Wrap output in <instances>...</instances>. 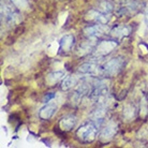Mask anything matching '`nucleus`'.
<instances>
[{"instance_id": "nucleus-9", "label": "nucleus", "mask_w": 148, "mask_h": 148, "mask_svg": "<svg viewBox=\"0 0 148 148\" xmlns=\"http://www.w3.org/2000/svg\"><path fill=\"white\" fill-rule=\"evenodd\" d=\"M77 123V117L74 114H68L62 116L58 121V128L62 132H69L75 128Z\"/></svg>"}, {"instance_id": "nucleus-4", "label": "nucleus", "mask_w": 148, "mask_h": 148, "mask_svg": "<svg viewBox=\"0 0 148 148\" xmlns=\"http://www.w3.org/2000/svg\"><path fill=\"white\" fill-rule=\"evenodd\" d=\"M110 30L108 29V25H103V24H89V25H87V26L83 28V34L88 40L100 39V38L104 37L106 32L110 34Z\"/></svg>"}, {"instance_id": "nucleus-6", "label": "nucleus", "mask_w": 148, "mask_h": 148, "mask_svg": "<svg viewBox=\"0 0 148 148\" xmlns=\"http://www.w3.org/2000/svg\"><path fill=\"white\" fill-rule=\"evenodd\" d=\"M118 131V125L115 121L111 120V121L106 122L102 129L100 131V134H99V137H100L101 141L103 142H110L113 138V137L116 135Z\"/></svg>"}, {"instance_id": "nucleus-15", "label": "nucleus", "mask_w": 148, "mask_h": 148, "mask_svg": "<svg viewBox=\"0 0 148 148\" xmlns=\"http://www.w3.org/2000/svg\"><path fill=\"white\" fill-rule=\"evenodd\" d=\"M56 97V93L55 92H47L45 93L44 96H43V98H42V103H48V102H51V100H53L54 98Z\"/></svg>"}, {"instance_id": "nucleus-3", "label": "nucleus", "mask_w": 148, "mask_h": 148, "mask_svg": "<svg viewBox=\"0 0 148 148\" xmlns=\"http://www.w3.org/2000/svg\"><path fill=\"white\" fill-rule=\"evenodd\" d=\"M118 45V40H116L114 38L111 39H104V40H99L97 42L96 47L93 49L92 55L96 58H104L105 56H108V54H111L115 48Z\"/></svg>"}, {"instance_id": "nucleus-11", "label": "nucleus", "mask_w": 148, "mask_h": 148, "mask_svg": "<svg viewBox=\"0 0 148 148\" xmlns=\"http://www.w3.org/2000/svg\"><path fill=\"white\" fill-rule=\"evenodd\" d=\"M56 112H57V104L54 102H48L39 111L38 116L41 120H49L56 114Z\"/></svg>"}, {"instance_id": "nucleus-12", "label": "nucleus", "mask_w": 148, "mask_h": 148, "mask_svg": "<svg viewBox=\"0 0 148 148\" xmlns=\"http://www.w3.org/2000/svg\"><path fill=\"white\" fill-rule=\"evenodd\" d=\"M78 82H79L78 75H76V74H71V75L63 78L62 82L60 83V88L63 91H68V90H70V89H72L73 87H75V86L77 85Z\"/></svg>"}, {"instance_id": "nucleus-2", "label": "nucleus", "mask_w": 148, "mask_h": 148, "mask_svg": "<svg viewBox=\"0 0 148 148\" xmlns=\"http://www.w3.org/2000/svg\"><path fill=\"white\" fill-rule=\"evenodd\" d=\"M125 62L126 60L122 56H116L114 58L108 60L103 66H101L102 75L105 77H114L118 73H120V71L123 69L126 64Z\"/></svg>"}, {"instance_id": "nucleus-10", "label": "nucleus", "mask_w": 148, "mask_h": 148, "mask_svg": "<svg viewBox=\"0 0 148 148\" xmlns=\"http://www.w3.org/2000/svg\"><path fill=\"white\" fill-rule=\"evenodd\" d=\"M75 46V37L73 34H66L59 41V53L60 54H69L73 51Z\"/></svg>"}, {"instance_id": "nucleus-7", "label": "nucleus", "mask_w": 148, "mask_h": 148, "mask_svg": "<svg viewBox=\"0 0 148 148\" xmlns=\"http://www.w3.org/2000/svg\"><path fill=\"white\" fill-rule=\"evenodd\" d=\"M77 72L79 74L97 76L98 74L102 75V68L95 61H87V62H83L82 64H79V67L77 68Z\"/></svg>"}, {"instance_id": "nucleus-5", "label": "nucleus", "mask_w": 148, "mask_h": 148, "mask_svg": "<svg viewBox=\"0 0 148 148\" xmlns=\"http://www.w3.org/2000/svg\"><path fill=\"white\" fill-rule=\"evenodd\" d=\"M111 19L110 14H105L103 12L99 11L97 8L90 9L85 15V21L88 24H103L108 25Z\"/></svg>"}, {"instance_id": "nucleus-14", "label": "nucleus", "mask_w": 148, "mask_h": 148, "mask_svg": "<svg viewBox=\"0 0 148 148\" xmlns=\"http://www.w3.org/2000/svg\"><path fill=\"white\" fill-rule=\"evenodd\" d=\"M97 9L105 14H112L114 11V4L108 0H100L97 4Z\"/></svg>"}, {"instance_id": "nucleus-1", "label": "nucleus", "mask_w": 148, "mask_h": 148, "mask_svg": "<svg viewBox=\"0 0 148 148\" xmlns=\"http://www.w3.org/2000/svg\"><path fill=\"white\" fill-rule=\"evenodd\" d=\"M98 130H99V127L97 126V123L93 120H91L78 127L75 131V136L81 143L89 144L96 140Z\"/></svg>"}, {"instance_id": "nucleus-13", "label": "nucleus", "mask_w": 148, "mask_h": 148, "mask_svg": "<svg viewBox=\"0 0 148 148\" xmlns=\"http://www.w3.org/2000/svg\"><path fill=\"white\" fill-rule=\"evenodd\" d=\"M63 78H64V72L63 71H54V72H51L46 76V83L49 86H54L55 84L61 83Z\"/></svg>"}, {"instance_id": "nucleus-16", "label": "nucleus", "mask_w": 148, "mask_h": 148, "mask_svg": "<svg viewBox=\"0 0 148 148\" xmlns=\"http://www.w3.org/2000/svg\"><path fill=\"white\" fill-rule=\"evenodd\" d=\"M145 22H146V24H147V26H148V13L146 14V16H145Z\"/></svg>"}, {"instance_id": "nucleus-8", "label": "nucleus", "mask_w": 148, "mask_h": 148, "mask_svg": "<svg viewBox=\"0 0 148 148\" xmlns=\"http://www.w3.org/2000/svg\"><path fill=\"white\" fill-rule=\"evenodd\" d=\"M132 27L127 24H119L116 25L110 30V36L111 38H114L116 40H121L123 38L129 37L132 34Z\"/></svg>"}]
</instances>
